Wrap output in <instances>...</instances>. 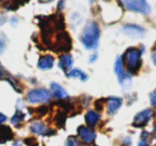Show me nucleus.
Listing matches in <instances>:
<instances>
[{"mask_svg":"<svg viewBox=\"0 0 156 146\" xmlns=\"http://www.w3.org/2000/svg\"><path fill=\"white\" fill-rule=\"evenodd\" d=\"M101 31L96 23H89L86 25L80 35V42L87 49H95L98 45Z\"/></svg>","mask_w":156,"mask_h":146,"instance_id":"nucleus-1","label":"nucleus"},{"mask_svg":"<svg viewBox=\"0 0 156 146\" xmlns=\"http://www.w3.org/2000/svg\"><path fill=\"white\" fill-rule=\"evenodd\" d=\"M124 58V65H126L129 75H136L140 71L141 65H142V60H141V51L138 48L130 47L125 51L123 54Z\"/></svg>","mask_w":156,"mask_h":146,"instance_id":"nucleus-2","label":"nucleus"},{"mask_svg":"<svg viewBox=\"0 0 156 146\" xmlns=\"http://www.w3.org/2000/svg\"><path fill=\"white\" fill-rule=\"evenodd\" d=\"M51 48L55 52H64L67 54L72 49V39L69 35V33L65 31L57 33L55 41L52 42Z\"/></svg>","mask_w":156,"mask_h":146,"instance_id":"nucleus-3","label":"nucleus"},{"mask_svg":"<svg viewBox=\"0 0 156 146\" xmlns=\"http://www.w3.org/2000/svg\"><path fill=\"white\" fill-rule=\"evenodd\" d=\"M115 71L118 76L120 84L122 85L123 89H128L132 83V79H130L129 74H127L124 71V58L123 56L119 57L115 63Z\"/></svg>","mask_w":156,"mask_h":146,"instance_id":"nucleus-4","label":"nucleus"},{"mask_svg":"<svg viewBox=\"0 0 156 146\" xmlns=\"http://www.w3.org/2000/svg\"><path fill=\"white\" fill-rule=\"evenodd\" d=\"M27 99L30 103H47L50 100V93L46 89H33L27 94Z\"/></svg>","mask_w":156,"mask_h":146,"instance_id":"nucleus-5","label":"nucleus"},{"mask_svg":"<svg viewBox=\"0 0 156 146\" xmlns=\"http://www.w3.org/2000/svg\"><path fill=\"white\" fill-rule=\"evenodd\" d=\"M121 5L129 11L138 12L142 14H149L151 9L149 7V3L143 0H129V1H122Z\"/></svg>","mask_w":156,"mask_h":146,"instance_id":"nucleus-6","label":"nucleus"},{"mask_svg":"<svg viewBox=\"0 0 156 146\" xmlns=\"http://www.w3.org/2000/svg\"><path fill=\"white\" fill-rule=\"evenodd\" d=\"M151 118H152V111L150 109H144L143 111L139 112V113H137L135 115L133 126L142 128V127H144L150 122Z\"/></svg>","mask_w":156,"mask_h":146,"instance_id":"nucleus-7","label":"nucleus"},{"mask_svg":"<svg viewBox=\"0 0 156 146\" xmlns=\"http://www.w3.org/2000/svg\"><path fill=\"white\" fill-rule=\"evenodd\" d=\"M77 133H78V137H80L83 143H86V144L92 143V142L95 140V137H96L95 131L92 128L87 127V126H79L77 129Z\"/></svg>","mask_w":156,"mask_h":146,"instance_id":"nucleus-8","label":"nucleus"},{"mask_svg":"<svg viewBox=\"0 0 156 146\" xmlns=\"http://www.w3.org/2000/svg\"><path fill=\"white\" fill-rule=\"evenodd\" d=\"M123 32L125 33L126 35L130 37H142L145 33V30L142 28L141 26H138V25H125V26L122 28Z\"/></svg>","mask_w":156,"mask_h":146,"instance_id":"nucleus-9","label":"nucleus"},{"mask_svg":"<svg viewBox=\"0 0 156 146\" xmlns=\"http://www.w3.org/2000/svg\"><path fill=\"white\" fill-rule=\"evenodd\" d=\"M73 63H74L73 58H72V56L69 54H61L60 58H59V67H60L63 71H65V73L72 68Z\"/></svg>","mask_w":156,"mask_h":146,"instance_id":"nucleus-10","label":"nucleus"},{"mask_svg":"<svg viewBox=\"0 0 156 146\" xmlns=\"http://www.w3.org/2000/svg\"><path fill=\"white\" fill-rule=\"evenodd\" d=\"M55 63V59L50 54H45V56L41 57V59L39 60V63H37V67L42 71H48L50 69L52 66H54Z\"/></svg>","mask_w":156,"mask_h":146,"instance_id":"nucleus-11","label":"nucleus"},{"mask_svg":"<svg viewBox=\"0 0 156 146\" xmlns=\"http://www.w3.org/2000/svg\"><path fill=\"white\" fill-rule=\"evenodd\" d=\"M122 105V99L119 97H110L107 99V111L110 114H115Z\"/></svg>","mask_w":156,"mask_h":146,"instance_id":"nucleus-12","label":"nucleus"},{"mask_svg":"<svg viewBox=\"0 0 156 146\" xmlns=\"http://www.w3.org/2000/svg\"><path fill=\"white\" fill-rule=\"evenodd\" d=\"M50 90H51V95L57 99H63L67 97V93L60 84L56 82H51L50 84Z\"/></svg>","mask_w":156,"mask_h":146,"instance_id":"nucleus-13","label":"nucleus"},{"mask_svg":"<svg viewBox=\"0 0 156 146\" xmlns=\"http://www.w3.org/2000/svg\"><path fill=\"white\" fill-rule=\"evenodd\" d=\"M85 120L89 127H95L96 125H98V123L100 122L101 116H100V114L96 111H94V110H89V111L86 113Z\"/></svg>","mask_w":156,"mask_h":146,"instance_id":"nucleus-14","label":"nucleus"},{"mask_svg":"<svg viewBox=\"0 0 156 146\" xmlns=\"http://www.w3.org/2000/svg\"><path fill=\"white\" fill-rule=\"evenodd\" d=\"M52 19V25H54V28L56 31H64L65 28V23H64V17H63L62 14H55L51 15Z\"/></svg>","mask_w":156,"mask_h":146,"instance_id":"nucleus-15","label":"nucleus"},{"mask_svg":"<svg viewBox=\"0 0 156 146\" xmlns=\"http://www.w3.org/2000/svg\"><path fill=\"white\" fill-rule=\"evenodd\" d=\"M13 137L14 134L10 127L0 125V143H5L7 141L13 139Z\"/></svg>","mask_w":156,"mask_h":146,"instance_id":"nucleus-16","label":"nucleus"},{"mask_svg":"<svg viewBox=\"0 0 156 146\" xmlns=\"http://www.w3.org/2000/svg\"><path fill=\"white\" fill-rule=\"evenodd\" d=\"M29 129L32 133L34 134H43L45 135L48 129L46 128V126L41 122H33L32 124L29 126Z\"/></svg>","mask_w":156,"mask_h":146,"instance_id":"nucleus-17","label":"nucleus"},{"mask_svg":"<svg viewBox=\"0 0 156 146\" xmlns=\"http://www.w3.org/2000/svg\"><path fill=\"white\" fill-rule=\"evenodd\" d=\"M66 122V113L63 111H59L55 116V124L58 128H64Z\"/></svg>","mask_w":156,"mask_h":146,"instance_id":"nucleus-18","label":"nucleus"},{"mask_svg":"<svg viewBox=\"0 0 156 146\" xmlns=\"http://www.w3.org/2000/svg\"><path fill=\"white\" fill-rule=\"evenodd\" d=\"M24 118H25V113L22 110L18 109L15 112V114L11 117V123L13 125H15V126H20V124L24 122Z\"/></svg>","mask_w":156,"mask_h":146,"instance_id":"nucleus-19","label":"nucleus"},{"mask_svg":"<svg viewBox=\"0 0 156 146\" xmlns=\"http://www.w3.org/2000/svg\"><path fill=\"white\" fill-rule=\"evenodd\" d=\"M69 77H72V78H78V79H80L81 81H86L88 79V75L85 74L83 71L78 68H75V69H72L71 71L69 73Z\"/></svg>","mask_w":156,"mask_h":146,"instance_id":"nucleus-20","label":"nucleus"},{"mask_svg":"<svg viewBox=\"0 0 156 146\" xmlns=\"http://www.w3.org/2000/svg\"><path fill=\"white\" fill-rule=\"evenodd\" d=\"M7 81H9V82H10L11 86L14 89V90L16 91V92H18V93H22V92H23V86H22V84H20V82H18L17 80L15 79V78L12 77L11 75L9 76V78L7 79Z\"/></svg>","mask_w":156,"mask_h":146,"instance_id":"nucleus-21","label":"nucleus"},{"mask_svg":"<svg viewBox=\"0 0 156 146\" xmlns=\"http://www.w3.org/2000/svg\"><path fill=\"white\" fill-rule=\"evenodd\" d=\"M66 146H83V144L79 142V140H78L77 137H74V135H72V137H67Z\"/></svg>","mask_w":156,"mask_h":146,"instance_id":"nucleus-22","label":"nucleus"},{"mask_svg":"<svg viewBox=\"0 0 156 146\" xmlns=\"http://www.w3.org/2000/svg\"><path fill=\"white\" fill-rule=\"evenodd\" d=\"M147 139H149V132L143 131V132L141 133V137H140V141H139L138 146H150L149 142H147Z\"/></svg>","mask_w":156,"mask_h":146,"instance_id":"nucleus-23","label":"nucleus"},{"mask_svg":"<svg viewBox=\"0 0 156 146\" xmlns=\"http://www.w3.org/2000/svg\"><path fill=\"white\" fill-rule=\"evenodd\" d=\"M20 5H24V3H18V2H14V1H11V2H7V3H5V9H7V10H11V11H14V10H17V8L20 7Z\"/></svg>","mask_w":156,"mask_h":146,"instance_id":"nucleus-24","label":"nucleus"},{"mask_svg":"<svg viewBox=\"0 0 156 146\" xmlns=\"http://www.w3.org/2000/svg\"><path fill=\"white\" fill-rule=\"evenodd\" d=\"M47 111H48V108L45 107V106H42V107L35 109V113H37V115H40V116L45 115V114L47 113Z\"/></svg>","mask_w":156,"mask_h":146,"instance_id":"nucleus-25","label":"nucleus"},{"mask_svg":"<svg viewBox=\"0 0 156 146\" xmlns=\"http://www.w3.org/2000/svg\"><path fill=\"white\" fill-rule=\"evenodd\" d=\"M9 74L5 71V69L2 67L1 63H0V80H7L9 78Z\"/></svg>","mask_w":156,"mask_h":146,"instance_id":"nucleus-26","label":"nucleus"},{"mask_svg":"<svg viewBox=\"0 0 156 146\" xmlns=\"http://www.w3.org/2000/svg\"><path fill=\"white\" fill-rule=\"evenodd\" d=\"M25 143L28 146H37V141L35 140V137H33L25 139Z\"/></svg>","mask_w":156,"mask_h":146,"instance_id":"nucleus-27","label":"nucleus"},{"mask_svg":"<svg viewBox=\"0 0 156 146\" xmlns=\"http://www.w3.org/2000/svg\"><path fill=\"white\" fill-rule=\"evenodd\" d=\"M103 103H104V101H103V99H100V100L95 101V109L98 110V111H102L103 109H104V106H103Z\"/></svg>","mask_w":156,"mask_h":146,"instance_id":"nucleus-28","label":"nucleus"},{"mask_svg":"<svg viewBox=\"0 0 156 146\" xmlns=\"http://www.w3.org/2000/svg\"><path fill=\"white\" fill-rule=\"evenodd\" d=\"M150 98H151V103L152 106H156V90L153 93H151L150 95Z\"/></svg>","mask_w":156,"mask_h":146,"instance_id":"nucleus-29","label":"nucleus"},{"mask_svg":"<svg viewBox=\"0 0 156 146\" xmlns=\"http://www.w3.org/2000/svg\"><path fill=\"white\" fill-rule=\"evenodd\" d=\"M7 120H8V117L5 115V114L0 113V125H2L5 122H7Z\"/></svg>","mask_w":156,"mask_h":146,"instance_id":"nucleus-30","label":"nucleus"},{"mask_svg":"<svg viewBox=\"0 0 156 146\" xmlns=\"http://www.w3.org/2000/svg\"><path fill=\"white\" fill-rule=\"evenodd\" d=\"M5 41H3L2 39H0V52H1L3 49H5Z\"/></svg>","mask_w":156,"mask_h":146,"instance_id":"nucleus-31","label":"nucleus"},{"mask_svg":"<svg viewBox=\"0 0 156 146\" xmlns=\"http://www.w3.org/2000/svg\"><path fill=\"white\" fill-rule=\"evenodd\" d=\"M96 58H98V54H94L93 56H91V58H90L89 62H90V63H93L94 61H96Z\"/></svg>","mask_w":156,"mask_h":146,"instance_id":"nucleus-32","label":"nucleus"},{"mask_svg":"<svg viewBox=\"0 0 156 146\" xmlns=\"http://www.w3.org/2000/svg\"><path fill=\"white\" fill-rule=\"evenodd\" d=\"M152 62H153L154 65H156V50L153 52V54H152Z\"/></svg>","mask_w":156,"mask_h":146,"instance_id":"nucleus-33","label":"nucleus"},{"mask_svg":"<svg viewBox=\"0 0 156 146\" xmlns=\"http://www.w3.org/2000/svg\"><path fill=\"white\" fill-rule=\"evenodd\" d=\"M154 137H156V120L154 122Z\"/></svg>","mask_w":156,"mask_h":146,"instance_id":"nucleus-34","label":"nucleus"},{"mask_svg":"<svg viewBox=\"0 0 156 146\" xmlns=\"http://www.w3.org/2000/svg\"><path fill=\"white\" fill-rule=\"evenodd\" d=\"M13 146H22V143L20 142H14Z\"/></svg>","mask_w":156,"mask_h":146,"instance_id":"nucleus-35","label":"nucleus"},{"mask_svg":"<svg viewBox=\"0 0 156 146\" xmlns=\"http://www.w3.org/2000/svg\"><path fill=\"white\" fill-rule=\"evenodd\" d=\"M155 113H156V109H155Z\"/></svg>","mask_w":156,"mask_h":146,"instance_id":"nucleus-36","label":"nucleus"}]
</instances>
